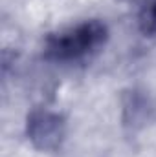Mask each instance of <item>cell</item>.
<instances>
[{
  "mask_svg": "<svg viewBox=\"0 0 156 157\" xmlns=\"http://www.w3.org/2000/svg\"><path fill=\"white\" fill-rule=\"evenodd\" d=\"M109 40V28L101 20H84L51 33L44 42V57L53 62H76L99 51Z\"/></svg>",
  "mask_w": 156,
  "mask_h": 157,
  "instance_id": "6da1fadb",
  "label": "cell"
},
{
  "mask_svg": "<svg viewBox=\"0 0 156 157\" xmlns=\"http://www.w3.org/2000/svg\"><path fill=\"white\" fill-rule=\"evenodd\" d=\"M28 141L40 152H55L66 137V121L59 112L50 108H35L26 119Z\"/></svg>",
  "mask_w": 156,
  "mask_h": 157,
  "instance_id": "7a4b0ae2",
  "label": "cell"
},
{
  "mask_svg": "<svg viewBox=\"0 0 156 157\" xmlns=\"http://www.w3.org/2000/svg\"><path fill=\"white\" fill-rule=\"evenodd\" d=\"M138 28L143 35L156 37V0H147L138 15Z\"/></svg>",
  "mask_w": 156,
  "mask_h": 157,
  "instance_id": "3957f363",
  "label": "cell"
},
{
  "mask_svg": "<svg viewBox=\"0 0 156 157\" xmlns=\"http://www.w3.org/2000/svg\"><path fill=\"white\" fill-rule=\"evenodd\" d=\"M125 2H134V0H125Z\"/></svg>",
  "mask_w": 156,
  "mask_h": 157,
  "instance_id": "277c9868",
  "label": "cell"
}]
</instances>
